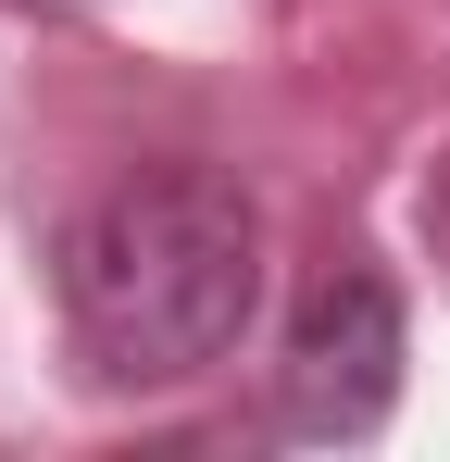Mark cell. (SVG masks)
<instances>
[{"instance_id": "obj_2", "label": "cell", "mask_w": 450, "mask_h": 462, "mask_svg": "<svg viewBox=\"0 0 450 462\" xmlns=\"http://www.w3.org/2000/svg\"><path fill=\"white\" fill-rule=\"evenodd\" d=\"M400 400V288L338 263L288 325V363H276V412L288 438H375Z\"/></svg>"}, {"instance_id": "obj_1", "label": "cell", "mask_w": 450, "mask_h": 462, "mask_svg": "<svg viewBox=\"0 0 450 462\" xmlns=\"http://www.w3.org/2000/svg\"><path fill=\"white\" fill-rule=\"evenodd\" d=\"M250 300H263V213L213 162L126 175L63 237V312L88 337V363L126 387L213 375L250 325Z\"/></svg>"}]
</instances>
